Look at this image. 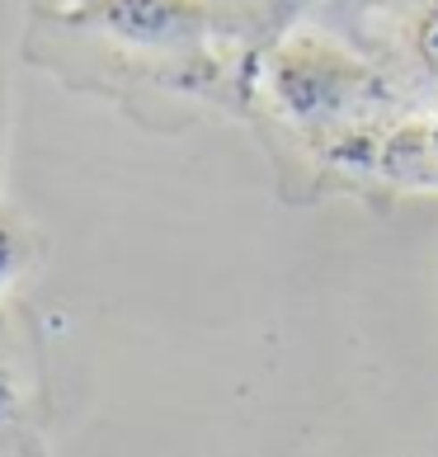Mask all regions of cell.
Returning <instances> with one entry per match:
<instances>
[{
  "label": "cell",
  "instance_id": "6da1fadb",
  "mask_svg": "<svg viewBox=\"0 0 438 457\" xmlns=\"http://www.w3.org/2000/svg\"><path fill=\"white\" fill-rule=\"evenodd\" d=\"M269 95L297 123H340L377 99V80L321 38H293L269 57Z\"/></svg>",
  "mask_w": 438,
  "mask_h": 457
},
{
  "label": "cell",
  "instance_id": "7a4b0ae2",
  "mask_svg": "<svg viewBox=\"0 0 438 457\" xmlns=\"http://www.w3.org/2000/svg\"><path fill=\"white\" fill-rule=\"evenodd\" d=\"M66 24L132 53H198L217 14L208 0H76Z\"/></svg>",
  "mask_w": 438,
  "mask_h": 457
},
{
  "label": "cell",
  "instance_id": "3957f363",
  "mask_svg": "<svg viewBox=\"0 0 438 457\" xmlns=\"http://www.w3.org/2000/svg\"><path fill=\"white\" fill-rule=\"evenodd\" d=\"M419 53H425V62L434 66V76H438V0L425 10V20H419Z\"/></svg>",
  "mask_w": 438,
  "mask_h": 457
}]
</instances>
